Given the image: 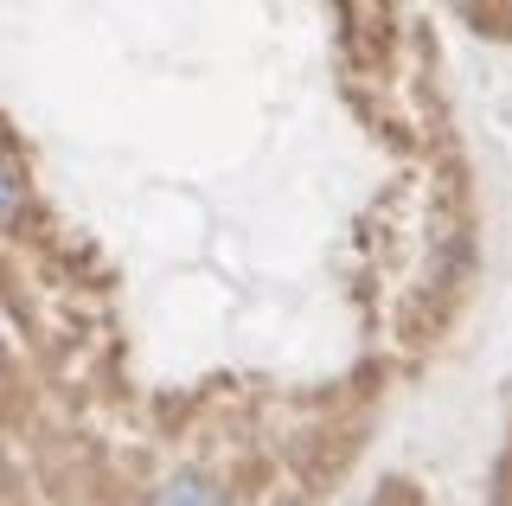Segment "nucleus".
Masks as SVG:
<instances>
[{
  "label": "nucleus",
  "mask_w": 512,
  "mask_h": 506,
  "mask_svg": "<svg viewBox=\"0 0 512 506\" xmlns=\"http://www.w3.org/2000/svg\"><path fill=\"white\" fill-rule=\"evenodd\" d=\"M154 506H224V494L212 481H199V474H180V481H167L154 494Z\"/></svg>",
  "instance_id": "obj_1"
},
{
  "label": "nucleus",
  "mask_w": 512,
  "mask_h": 506,
  "mask_svg": "<svg viewBox=\"0 0 512 506\" xmlns=\"http://www.w3.org/2000/svg\"><path fill=\"white\" fill-rule=\"evenodd\" d=\"M20 199H26V180H20V167H13L7 154H0V231H7L13 218H20Z\"/></svg>",
  "instance_id": "obj_2"
}]
</instances>
